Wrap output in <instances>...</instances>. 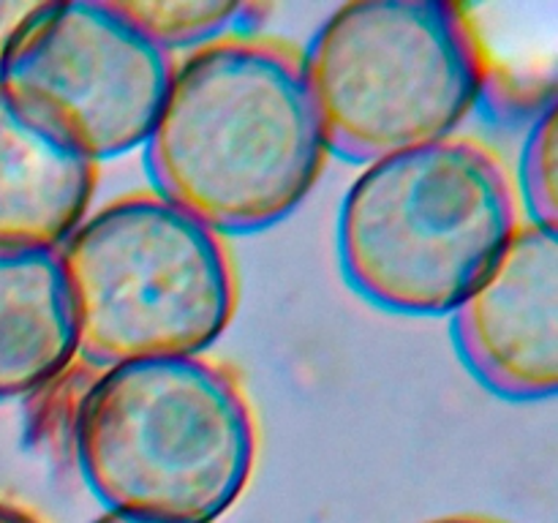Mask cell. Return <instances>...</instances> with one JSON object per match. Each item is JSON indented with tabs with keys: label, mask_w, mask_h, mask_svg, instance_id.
I'll use <instances>...</instances> for the list:
<instances>
[{
	"label": "cell",
	"mask_w": 558,
	"mask_h": 523,
	"mask_svg": "<svg viewBox=\"0 0 558 523\" xmlns=\"http://www.w3.org/2000/svg\"><path fill=\"white\" fill-rule=\"evenodd\" d=\"M90 523H174V521H158V518H142V515H129V512L107 510L98 518H93Z\"/></svg>",
	"instance_id": "obj_14"
},
{
	"label": "cell",
	"mask_w": 558,
	"mask_h": 523,
	"mask_svg": "<svg viewBox=\"0 0 558 523\" xmlns=\"http://www.w3.org/2000/svg\"><path fill=\"white\" fill-rule=\"evenodd\" d=\"M330 150L376 161L450 139L488 85L483 38L445 0H360L303 52Z\"/></svg>",
	"instance_id": "obj_5"
},
{
	"label": "cell",
	"mask_w": 558,
	"mask_h": 523,
	"mask_svg": "<svg viewBox=\"0 0 558 523\" xmlns=\"http://www.w3.org/2000/svg\"><path fill=\"white\" fill-rule=\"evenodd\" d=\"M71 450L107 510L216 523L248 488L259 430L234 368L180 354L96 368Z\"/></svg>",
	"instance_id": "obj_2"
},
{
	"label": "cell",
	"mask_w": 558,
	"mask_h": 523,
	"mask_svg": "<svg viewBox=\"0 0 558 523\" xmlns=\"http://www.w3.org/2000/svg\"><path fill=\"white\" fill-rule=\"evenodd\" d=\"M38 3H20V0H0V58L14 41L16 33L27 22V16L36 11Z\"/></svg>",
	"instance_id": "obj_12"
},
{
	"label": "cell",
	"mask_w": 558,
	"mask_h": 523,
	"mask_svg": "<svg viewBox=\"0 0 558 523\" xmlns=\"http://www.w3.org/2000/svg\"><path fill=\"white\" fill-rule=\"evenodd\" d=\"M518 199L526 205L529 223L558 227V185H556V107L548 104L534 120L523 145L521 174H518Z\"/></svg>",
	"instance_id": "obj_11"
},
{
	"label": "cell",
	"mask_w": 558,
	"mask_h": 523,
	"mask_svg": "<svg viewBox=\"0 0 558 523\" xmlns=\"http://www.w3.org/2000/svg\"><path fill=\"white\" fill-rule=\"evenodd\" d=\"M499 153L450 136L365 163L338 216L349 283L385 311L452 314L521 227Z\"/></svg>",
	"instance_id": "obj_3"
},
{
	"label": "cell",
	"mask_w": 558,
	"mask_h": 523,
	"mask_svg": "<svg viewBox=\"0 0 558 523\" xmlns=\"http://www.w3.org/2000/svg\"><path fill=\"white\" fill-rule=\"evenodd\" d=\"M327 156L303 52L254 33H227L174 60L145 142L153 191L223 238L287 218Z\"/></svg>",
	"instance_id": "obj_1"
},
{
	"label": "cell",
	"mask_w": 558,
	"mask_h": 523,
	"mask_svg": "<svg viewBox=\"0 0 558 523\" xmlns=\"http://www.w3.org/2000/svg\"><path fill=\"white\" fill-rule=\"evenodd\" d=\"M425 523H505V521H496V518H488V515H447V518H434V521H425Z\"/></svg>",
	"instance_id": "obj_15"
},
{
	"label": "cell",
	"mask_w": 558,
	"mask_h": 523,
	"mask_svg": "<svg viewBox=\"0 0 558 523\" xmlns=\"http://www.w3.org/2000/svg\"><path fill=\"white\" fill-rule=\"evenodd\" d=\"M58 256L80 357L98 368L205 354L238 311L227 238L158 191L87 212Z\"/></svg>",
	"instance_id": "obj_4"
},
{
	"label": "cell",
	"mask_w": 558,
	"mask_h": 523,
	"mask_svg": "<svg viewBox=\"0 0 558 523\" xmlns=\"http://www.w3.org/2000/svg\"><path fill=\"white\" fill-rule=\"evenodd\" d=\"M120 11L163 52L196 49L248 22L254 5L216 0H118Z\"/></svg>",
	"instance_id": "obj_10"
},
{
	"label": "cell",
	"mask_w": 558,
	"mask_h": 523,
	"mask_svg": "<svg viewBox=\"0 0 558 523\" xmlns=\"http://www.w3.org/2000/svg\"><path fill=\"white\" fill-rule=\"evenodd\" d=\"M0 523H44V521L33 515V512L11 504V501H0Z\"/></svg>",
	"instance_id": "obj_13"
},
{
	"label": "cell",
	"mask_w": 558,
	"mask_h": 523,
	"mask_svg": "<svg viewBox=\"0 0 558 523\" xmlns=\"http://www.w3.org/2000/svg\"><path fill=\"white\" fill-rule=\"evenodd\" d=\"M80 360L58 251L0 245V401L27 398Z\"/></svg>",
	"instance_id": "obj_9"
},
{
	"label": "cell",
	"mask_w": 558,
	"mask_h": 523,
	"mask_svg": "<svg viewBox=\"0 0 558 523\" xmlns=\"http://www.w3.org/2000/svg\"><path fill=\"white\" fill-rule=\"evenodd\" d=\"M458 352L472 374L512 401L558 387V232L521 223L494 265L452 311Z\"/></svg>",
	"instance_id": "obj_7"
},
{
	"label": "cell",
	"mask_w": 558,
	"mask_h": 523,
	"mask_svg": "<svg viewBox=\"0 0 558 523\" xmlns=\"http://www.w3.org/2000/svg\"><path fill=\"white\" fill-rule=\"evenodd\" d=\"M172 69L118 0L38 3L0 58V98L98 163L145 147Z\"/></svg>",
	"instance_id": "obj_6"
},
{
	"label": "cell",
	"mask_w": 558,
	"mask_h": 523,
	"mask_svg": "<svg viewBox=\"0 0 558 523\" xmlns=\"http://www.w3.org/2000/svg\"><path fill=\"white\" fill-rule=\"evenodd\" d=\"M98 163L0 98V245L58 251L85 221Z\"/></svg>",
	"instance_id": "obj_8"
}]
</instances>
